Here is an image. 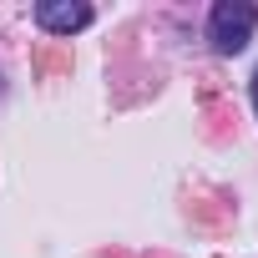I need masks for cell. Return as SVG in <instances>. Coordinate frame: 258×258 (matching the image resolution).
Wrapping results in <instances>:
<instances>
[{
  "label": "cell",
  "mask_w": 258,
  "mask_h": 258,
  "mask_svg": "<svg viewBox=\"0 0 258 258\" xmlns=\"http://www.w3.org/2000/svg\"><path fill=\"white\" fill-rule=\"evenodd\" d=\"M253 26H258V6L253 0H218L213 16H208V41H213L218 56H238L253 41Z\"/></svg>",
  "instance_id": "cell-1"
},
{
  "label": "cell",
  "mask_w": 258,
  "mask_h": 258,
  "mask_svg": "<svg viewBox=\"0 0 258 258\" xmlns=\"http://www.w3.org/2000/svg\"><path fill=\"white\" fill-rule=\"evenodd\" d=\"M36 26L51 36H76L91 26V6L86 0H41L36 6Z\"/></svg>",
  "instance_id": "cell-2"
},
{
  "label": "cell",
  "mask_w": 258,
  "mask_h": 258,
  "mask_svg": "<svg viewBox=\"0 0 258 258\" xmlns=\"http://www.w3.org/2000/svg\"><path fill=\"white\" fill-rule=\"evenodd\" d=\"M253 111H258V76H253Z\"/></svg>",
  "instance_id": "cell-3"
}]
</instances>
